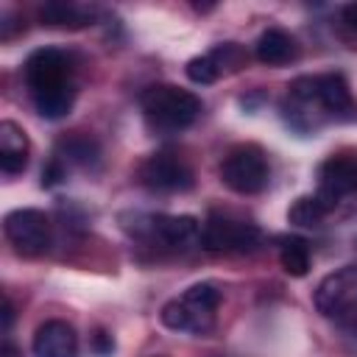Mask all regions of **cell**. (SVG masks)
Instances as JSON below:
<instances>
[{
    "label": "cell",
    "mask_w": 357,
    "mask_h": 357,
    "mask_svg": "<svg viewBox=\"0 0 357 357\" xmlns=\"http://www.w3.org/2000/svg\"><path fill=\"white\" fill-rule=\"evenodd\" d=\"M22 81L39 117L61 120L75 103V81L70 53L61 47H36L22 64Z\"/></svg>",
    "instance_id": "obj_1"
},
{
    "label": "cell",
    "mask_w": 357,
    "mask_h": 357,
    "mask_svg": "<svg viewBox=\"0 0 357 357\" xmlns=\"http://www.w3.org/2000/svg\"><path fill=\"white\" fill-rule=\"evenodd\" d=\"M139 109L148 128L159 134H178L198 120L204 103L190 89L173 84H153L139 95Z\"/></svg>",
    "instance_id": "obj_2"
},
{
    "label": "cell",
    "mask_w": 357,
    "mask_h": 357,
    "mask_svg": "<svg viewBox=\"0 0 357 357\" xmlns=\"http://www.w3.org/2000/svg\"><path fill=\"white\" fill-rule=\"evenodd\" d=\"M223 293L212 282H198L190 284L181 296L170 298L159 318L167 329L173 332H190V335H206L215 326V310L220 304Z\"/></svg>",
    "instance_id": "obj_3"
},
{
    "label": "cell",
    "mask_w": 357,
    "mask_h": 357,
    "mask_svg": "<svg viewBox=\"0 0 357 357\" xmlns=\"http://www.w3.org/2000/svg\"><path fill=\"white\" fill-rule=\"evenodd\" d=\"M315 310L340 329L357 332V265H343L326 273L315 293Z\"/></svg>",
    "instance_id": "obj_4"
},
{
    "label": "cell",
    "mask_w": 357,
    "mask_h": 357,
    "mask_svg": "<svg viewBox=\"0 0 357 357\" xmlns=\"http://www.w3.org/2000/svg\"><path fill=\"white\" fill-rule=\"evenodd\" d=\"M271 167L257 145H237L220 162V181L237 195H257L268 187Z\"/></svg>",
    "instance_id": "obj_5"
},
{
    "label": "cell",
    "mask_w": 357,
    "mask_h": 357,
    "mask_svg": "<svg viewBox=\"0 0 357 357\" xmlns=\"http://www.w3.org/2000/svg\"><path fill=\"white\" fill-rule=\"evenodd\" d=\"M262 240V231L257 223L234 220L223 215H209L201 223V245L215 254H243L254 251Z\"/></svg>",
    "instance_id": "obj_6"
},
{
    "label": "cell",
    "mask_w": 357,
    "mask_h": 357,
    "mask_svg": "<svg viewBox=\"0 0 357 357\" xmlns=\"http://www.w3.org/2000/svg\"><path fill=\"white\" fill-rule=\"evenodd\" d=\"M6 240L22 257H39L50 245V218L42 209H14L3 218Z\"/></svg>",
    "instance_id": "obj_7"
},
{
    "label": "cell",
    "mask_w": 357,
    "mask_h": 357,
    "mask_svg": "<svg viewBox=\"0 0 357 357\" xmlns=\"http://www.w3.org/2000/svg\"><path fill=\"white\" fill-rule=\"evenodd\" d=\"M139 184L153 190V192H184L192 187V170L184 159H178L176 153H167V151H159V153H151L139 170Z\"/></svg>",
    "instance_id": "obj_8"
},
{
    "label": "cell",
    "mask_w": 357,
    "mask_h": 357,
    "mask_svg": "<svg viewBox=\"0 0 357 357\" xmlns=\"http://www.w3.org/2000/svg\"><path fill=\"white\" fill-rule=\"evenodd\" d=\"M357 192V156H329L318 167V198L332 209L340 198Z\"/></svg>",
    "instance_id": "obj_9"
},
{
    "label": "cell",
    "mask_w": 357,
    "mask_h": 357,
    "mask_svg": "<svg viewBox=\"0 0 357 357\" xmlns=\"http://www.w3.org/2000/svg\"><path fill=\"white\" fill-rule=\"evenodd\" d=\"M145 220H148L145 231L165 248L184 251V248L201 243V223L192 215H151Z\"/></svg>",
    "instance_id": "obj_10"
},
{
    "label": "cell",
    "mask_w": 357,
    "mask_h": 357,
    "mask_svg": "<svg viewBox=\"0 0 357 357\" xmlns=\"http://www.w3.org/2000/svg\"><path fill=\"white\" fill-rule=\"evenodd\" d=\"M31 351L33 357H78V335L67 321L50 318L36 326Z\"/></svg>",
    "instance_id": "obj_11"
},
{
    "label": "cell",
    "mask_w": 357,
    "mask_h": 357,
    "mask_svg": "<svg viewBox=\"0 0 357 357\" xmlns=\"http://www.w3.org/2000/svg\"><path fill=\"white\" fill-rule=\"evenodd\" d=\"M315 98L326 117H354V98L349 89V81L340 73H324L315 75Z\"/></svg>",
    "instance_id": "obj_12"
},
{
    "label": "cell",
    "mask_w": 357,
    "mask_h": 357,
    "mask_svg": "<svg viewBox=\"0 0 357 357\" xmlns=\"http://www.w3.org/2000/svg\"><path fill=\"white\" fill-rule=\"evenodd\" d=\"M59 162H64L67 167H81V170H95L100 165V145L95 137L84 134V131H70L56 142V153Z\"/></svg>",
    "instance_id": "obj_13"
},
{
    "label": "cell",
    "mask_w": 357,
    "mask_h": 357,
    "mask_svg": "<svg viewBox=\"0 0 357 357\" xmlns=\"http://www.w3.org/2000/svg\"><path fill=\"white\" fill-rule=\"evenodd\" d=\"M28 134L14 123V120H3L0 123V170L6 176H17L25 170L28 165Z\"/></svg>",
    "instance_id": "obj_14"
},
{
    "label": "cell",
    "mask_w": 357,
    "mask_h": 357,
    "mask_svg": "<svg viewBox=\"0 0 357 357\" xmlns=\"http://www.w3.org/2000/svg\"><path fill=\"white\" fill-rule=\"evenodd\" d=\"M254 56H257V61H262L268 67H282V64H290L298 56V45L287 31L265 28L259 33L257 45H254Z\"/></svg>",
    "instance_id": "obj_15"
},
{
    "label": "cell",
    "mask_w": 357,
    "mask_h": 357,
    "mask_svg": "<svg viewBox=\"0 0 357 357\" xmlns=\"http://www.w3.org/2000/svg\"><path fill=\"white\" fill-rule=\"evenodd\" d=\"M92 17H95V11L89 6H81V3L50 0L45 6H39L42 25H53V28H84L92 22Z\"/></svg>",
    "instance_id": "obj_16"
},
{
    "label": "cell",
    "mask_w": 357,
    "mask_h": 357,
    "mask_svg": "<svg viewBox=\"0 0 357 357\" xmlns=\"http://www.w3.org/2000/svg\"><path fill=\"white\" fill-rule=\"evenodd\" d=\"M329 215V206L318 195H298L287 209V223L293 226H321V220Z\"/></svg>",
    "instance_id": "obj_17"
},
{
    "label": "cell",
    "mask_w": 357,
    "mask_h": 357,
    "mask_svg": "<svg viewBox=\"0 0 357 357\" xmlns=\"http://www.w3.org/2000/svg\"><path fill=\"white\" fill-rule=\"evenodd\" d=\"M279 262H282V268H284L287 276H296V279L307 276V271H310V248H307V243L301 237L282 240Z\"/></svg>",
    "instance_id": "obj_18"
},
{
    "label": "cell",
    "mask_w": 357,
    "mask_h": 357,
    "mask_svg": "<svg viewBox=\"0 0 357 357\" xmlns=\"http://www.w3.org/2000/svg\"><path fill=\"white\" fill-rule=\"evenodd\" d=\"M184 73H187V78H190L192 84H201V86H206V84H215V81L220 78V67H218V61L212 59V53H204V56H192V59L187 61Z\"/></svg>",
    "instance_id": "obj_19"
},
{
    "label": "cell",
    "mask_w": 357,
    "mask_h": 357,
    "mask_svg": "<svg viewBox=\"0 0 357 357\" xmlns=\"http://www.w3.org/2000/svg\"><path fill=\"white\" fill-rule=\"evenodd\" d=\"M212 59L218 61V67H220V73L229 67V70H237L240 64H243V50L234 45V42H223V45H218L215 50H212Z\"/></svg>",
    "instance_id": "obj_20"
},
{
    "label": "cell",
    "mask_w": 357,
    "mask_h": 357,
    "mask_svg": "<svg viewBox=\"0 0 357 357\" xmlns=\"http://www.w3.org/2000/svg\"><path fill=\"white\" fill-rule=\"evenodd\" d=\"M64 178H67V165L53 156V159L45 165V170H42V187H56V184H61Z\"/></svg>",
    "instance_id": "obj_21"
},
{
    "label": "cell",
    "mask_w": 357,
    "mask_h": 357,
    "mask_svg": "<svg viewBox=\"0 0 357 357\" xmlns=\"http://www.w3.org/2000/svg\"><path fill=\"white\" fill-rule=\"evenodd\" d=\"M92 343H95L98 357H109V354L114 351V340H112V335H109V332H95Z\"/></svg>",
    "instance_id": "obj_22"
},
{
    "label": "cell",
    "mask_w": 357,
    "mask_h": 357,
    "mask_svg": "<svg viewBox=\"0 0 357 357\" xmlns=\"http://www.w3.org/2000/svg\"><path fill=\"white\" fill-rule=\"evenodd\" d=\"M11 321H14V304H11V298L6 296V298H3V329H6V332L11 329Z\"/></svg>",
    "instance_id": "obj_23"
},
{
    "label": "cell",
    "mask_w": 357,
    "mask_h": 357,
    "mask_svg": "<svg viewBox=\"0 0 357 357\" xmlns=\"http://www.w3.org/2000/svg\"><path fill=\"white\" fill-rule=\"evenodd\" d=\"M343 22H346V28L357 31V3H351V6L343 8Z\"/></svg>",
    "instance_id": "obj_24"
}]
</instances>
